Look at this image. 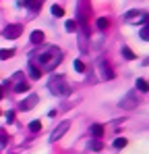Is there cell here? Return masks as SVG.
Segmentation results:
<instances>
[{"label": "cell", "instance_id": "cell-1", "mask_svg": "<svg viewBox=\"0 0 149 154\" xmlns=\"http://www.w3.org/2000/svg\"><path fill=\"white\" fill-rule=\"evenodd\" d=\"M62 60V50L56 48V46H44V48H37L29 56V63H33L35 67L39 69H56Z\"/></svg>", "mask_w": 149, "mask_h": 154}, {"label": "cell", "instance_id": "cell-2", "mask_svg": "<svg viewBox=\"0 0 149 154\" xmlns=\"http://www.w3.org/2000/svg\"><path fill=\"white\" fill-rule=\"evenodd\" d=\"M89 13H91L89 0H79V2H77V23L81 27V48H83V50H85V35H87V31H89V25H87Z\"/></svg>", "mask_w": 149, "mask_h": 154}, {"label": "cell", "instance_id": "cell-3", "mask_svg": "<svg viewBox=\"0 0 149 154\" xmlns=\"http://www.w3.org/2000/svg\"><path fill=\"white\" fill-rule=\"evenodd\" d=\"M48 85H50V92L56 94V96H69V94H71V85H69V81H66V77H64V75L50 77Z\"/></svg>", "mask_w": 149, "mask_h": 154}, {"label": "cell", "instance_id": "cell-4", "mask_svg": "<svg viewBox=\"0 0 149 154\" xmlns=\"http://www.w3.org/2000/svg\"><path fill=\"white\" fill-rule=\"evenodd\" d=\"M126 23H147L149 21V15L145 11H128V13H124L122 17Z\"/></svg>", "mask_w": 149, "mask_h": 154}, {"label": "cell", "instance_id": "cell-5", "mask_svg": "<svg viewBox=\"0 0 149 154\" xmlns=\"http://www.w3.org/2000/svg\"><path fill=\"white\" fill-rule=\"evenodd\" d=\"M13 90L17 92V94H21V92H29V83H27V79H25V75L21 73V71H17L15 75H13Z\"/></svg>", "mask_w": 149, "mask_h": 154}, {"label": "cell", "instance_id": "cell-6", "mask_svg": "<svg viewBox=\"0 0 149 154\" xmlns=\"http://www.w3.org/2000/svg\"><path fill=\"white\" fill-rule=\"evenodd\" d=\"M137 94L135 92H128V94H124L122 100H120V106L122 108H126V110H133V108H137Z\"/></svg>", "mask_w": 149, "mask_h": 154}, {"label": "cell", "instance_id": "cell-7", "mask_svg": "<svg viewBox=\"0 0 149 154\" xmlns=\"http://www.w3.org/2000/svg\"><path fill=\"white\" fill-rule=\"evenodd\" d=\"M23 33V25H6L4 27V38H8V40H17L19 35Z\"/></svg>", "mask_w": 149, "mask_h": 154}, {"label": "cell", "instance_id": "cell-8", "mask_svg": "<svg viewBox=\"0 0 149 154\" xmlns=\"http://www.w3.org/2000/svg\"><path fill=\"white\" fill-rule=\"evenodd\" d=\"M69 127H71V123H69V121H62L58 127L52 131V135H50V142H56V140H60V137H62V135L69 131Z\"/></svg>", "mask_w": 149, "mask_h": 154}, {"label": "cell", "instance_id": "cell-9", "mask_svg": "<svg viewBox=\"0 0 149 154\" xmlns=\"http://www.w3.org/2000/svg\"><path fill=\"white\" fill-rule=\"evenodd\" d=\"M35 102H37V96H35V94H31V96H27L23 102L19 104V108H21V110H31V108L35 106Z\"/></svg>", "mask_w": 149, "mask_h": 154}, {"label": "cell", "instance_id": "cell-10", "mask_svg": "<svg viewBox=\"0 0 149 154\" xmlns=\"http://www.w3.org/2000/svg\"><path fill=\"white\" fill-rule=\"evenodd\" d=\"M99 69H101V77H104V79H112V77H114V71L110 69V65H108V63H104V60H101V63H99Z\"/></svg>", "mask_w": 149, "mask_h": 154}, {"label": "cell", "instance_id": "cell-11", "mask_svg": "<svg viewBox=\"0 0 149 154\" xmlns=\"http://www.w3.org/2000/svg\"><path fill=\"white\" fill-rule=\"evenodd\" d=\"M27 69H29V77H31V79H39V77H42V69H39V67H35L33 63H29V67H27Z\"/></svg>", "mask_w": 149, "mask_h": 154}, {"label": "cell", "instance_id": "cell-12", "mask_svg": "<svg viewBox=\"0 0 149 154\" xmlns=\"http://www.w3.org/2000/svg\"><path fill=\"white\" fill-rule=\"evenodd\" d=\"M31 42H33V44H42V42H44V31L35 29V31L31 33Z\"/></svg>", "mask_w": 149, "mask_h": 154}, {"label": "cell", "instance_id": "cell-13", "mask_svg": "<svg viewBox=\"0 0 149 154\" xmlns=\"http://www.w3.org/2000/svg\"><path fill=\"white\" fill-rule=\"evenodd\" d=\"M122 56L126 58V60H135V58H137V56H135V52L130 50L128 46H122Z\"/></svg>", "mask_w": 149, "mask_h": 154}, {"label": "cell", "instance_id": "cell-14", "mask_svg": "<svg viewBox=\"0 0 149 154\" xmlns=\"http://www.w3.org/2000/svg\"><path fill=\"white\" fill-rule=\"evenodd\" d=\"M27 8H33V11H37V8H42V2H37V0H25L23 2Z\"/></svg>", "mask_w": 149, "mask_h": 154}, {"label": "cell", "instance_id": "cell-15", "mask_svg": "<svg viewBox=\"0 0 149 154\" xmlns=\"http://www.w3.org/2000/svg\"><path fill=\"white\" fill-rule=\"evenodd\" d=\"M95 25H98V29H99V31H104V29H108V25H110V21H108L106 17H99Z\"/></svg>", "mask_w": 149, "mask_h": 154}, {"label": "cell", "instance_id": "cell-16", "mask_svg": "<svg viewBox=\"0 0 149 154\" xmlns=\"http://www.w3.org/2000/svg\"><path fill=\"white\" fill-rule=\"evenodd\" d=\"M137 90H141V92H149V83L145 81V79H137Z\"/></svg>", "mask_w": 149, "mask_h": 154}, {"label": "cell", "instance_id": "cell-17", "mask_svg": "<svg viewBox=\"0 0 149 154\" xmlns=\"http://www.w3.org/2000/svg\"><path fill=\"white\" fill-rule=\"evenodd\" d=\"M91 135L93 137H101L104 135V127L101 125H91Z\"/></svg>", "mask_w": 149, "mask_h": 154}, {"label": "cell", "instance_id": "cell-18", "mask_svg": "<svg viewBox=\"0 0 149 154\" xmlns=\"http://www.w3.org/2000/svg\"><path fill=\"white\" fill-rule=\"evenodd\" d=\"M29 131H31V133L42 131V123H39V121H31V123H29Z\"/></svg>", "mask_w": 149, "mask_h": 154}, {"label": "cell", "instance_id": "cell-19", "mask_svg": "<svg viewBox=\"0 0 149 154\" xmlns=\"http://www.w3.org/2000/svg\"><path fill=\"white\" fill-rule=\"evenodd\" d=\"M89 148H91V150H95V152H99V150H104V144H101L99 140H93V142L89 144Z\"/></svg>", "mask_w": 149, "mask_h": 154}, {"label": "cell", "instance_id": "cell-20", "mask_svg": "<svg viewBox=\"0 0 149 154\" xmlns=\"http://www.w3.org/2000/svg\"><path fill=\"white\" fill-rule=\"evenodd\" d=\"M52 15H54V17H62V15H64V8L54 4V6H52Z\"/></svg>", "mask_w": 149, "mask_h": 154}, {"label": "cell", "instance_id": "cell-21", "mask_svg": "<svg viewBox=\"0 0 149 154\" xmlns=\"http://www.w3.org/2000/svg\"><path fill=\"white\" fill-rule=\"evenodd\" d=\"M13 54H15L13 48H8V50H0V58H2V60H6V58H10Z\"/></svg>", "mask_w": 149, "mask_h": 154}, {"label": "cell", "instance_id": "cell-22", "mask_svg": "<svg viewBox=\"0 0 149 154\" xmlns=\"http://www.w3.org/2000/svg\"><path fill=\"white\" fill-rule=\"evenodd\" d=\"M141 38H143L145 42H149V21H147V23H145V27L141 29Z\"/></svg>", "mask_w": 149, "mask_h": 154}, {"label": "cell", "instance_id": "cell-23", "mask_svg": "<svg viewBox=\"0 0 149 154\" xmlns=\"http://www.w3.org/2000/svg\"><path fill=\"white\" fill-rule=\"evenodd\" d=\"M124 146H126V140H124V137H116V140H114V148L120 150V148H124Z\"/></svg>", "mask_w": 149, "mask_h": 154}, {"label": "cell", "instance_id": "cell-24", "mask_svg": "<svg viewBox=\"0 0 149 154\" xmlns=\"http://www.w3.org/2000/svg\"><path fill=\"white\" fill-rule=\"evenodd\" d=\"M64 27H66V31H71V33H73L74 29H77V21H66V25H64Z\"/></svg>", "mask_w": 149, "mask_h": 154}, {"label": "cell", "instance_id": "cell-25", "mask_svg": "<svg viewBox=\"0 0 149 154\" xmlns=\"http://www.w3.org/2000/svg\"><path fill=\"white\" fill-rule=\"evenodd\" d=\"M74 69H77L79 73H83V71H85V65H83L81 60H74Z\"/></svg>", "mask_w": 149, "mask_h": 154}, {"label": "cell", "instance_id": "cell-26", "mask_svg": "<svg viewBox=\"0 0 149 154\" xmlns=\"http://www.w3.org/2000/svg\"><path fill=\"white\" fill-rule=\"evenodd\" d=\"M0 144H8V135L4 133V129H0Z\"/></svg>", "mask_w": 149, "mask_h": 154}, {"label": "cell", "instance_id": "cell-27", "mask_svg": "<svg viewBox=\"0 0 149 154\" xmlns=\"http://www.w3.org/2000/svg\"><path fill=\"white\" fill-rule=\"evenodd\" d=\"M13 121H15V112L8 110V112H6V123H13Z\"/></svg>", "mask_w": 149, "mask_h": 154}, {"label": "cell", "instance_id": "cell-28", "mask_svg": "<svg viewBox=\"0 0 149 154\" xmlns=\"http://www.w3.org/2000/svg\"><path fill=\"white\" fill-rule=\"evenodd\" d=\"M2 96H4V90H2V88H0V98H2Z\"/></svg>", "mask_w": 149, "mask_h": 154}]
</instances>
